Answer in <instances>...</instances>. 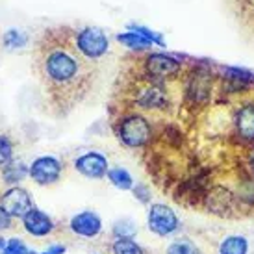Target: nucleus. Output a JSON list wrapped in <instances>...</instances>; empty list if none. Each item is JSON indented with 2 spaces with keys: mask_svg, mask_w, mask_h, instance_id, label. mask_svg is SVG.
<instances>
[{
  "mask_svg": "<svg viewBox=\"0 0 254 254\" xmlns=\"http://www.w3.org/2000/svg\"><path fill=\"white\" fill-rule=\"evenodd\" d=\"M0 254H30V249L22 243V240L11 238V240H7L6 247L0 251Z\"/></svg>",
  "mask_w": 254,
  "mask_h": 254,
  "instance_id": "5701e85b",
  "label": "nucleus"
},
{
  "mask_svg": "<svg viewBox=\"0 0 254 254\" xmlns=\"http://www.w3.org/2000/svg\"><path fill=\"white\" fill-rule=\"evenodd\" d=\"M69 228L80 238L91 240V238H97L102 232V219L91 210H85V212L72 215L71 221H69Z\"/></svg>",
  "mask_w": 254,
  "mask_h": 254,
  "instance_id": "9d476101",
  "label": "nucleus"
},
{
  "mask_svg": "<svg viewBox=\"0 0 254 254\" xmlns=\"http://www.w3.org/2000/svg\"><path fill=\"white\" fill-rule=\"evenodd\" d=\"M132 191H134V197L137 198L139 202H143V204H148V202H150V193H148L147 186L137 184V186H134V188H132Z\"/></svg>",
  "mask_w": 254,
  "mask_h": 254,
  "instance_id": "393cba45",
  "label": "nucleus"
},
{
  "mask_svg": "<svg viewBox=\"0 0 254 254\" xmlns=\"http://www.w3.org/2000/svg\"><path fill=\"white\" fill-rule=\"evenodd\" d=\"M30 254H41V253H36V251H30Z\"/></svg>",
  "mask_w": 254,
  "mask_h": 254,
  "instance_id": "c756f323",
  "label": "nucleus"
},
{
  "mask_svg": "<svg viewBox=\"0 0 254 254\" xmlns=\"http://www.w3.org/2000/svg\"><path fill=\"white\" fill-rule=\"evenodd\" d=\"M6 243H7V240H4V238L0 236V251H2V249L6 247Z\"/></svg>",
  "mask_w": 254,
  "mask_h": 254,
  "instance_id": "c85d7f7f",
  "label": "nucleus"
},
{
  "mask_svg": "<svg viewBox=\"0 0 254 254\" xmlns=\"http://www.w3.org/2000/svg\"><path fill=\"white\" fill-rule=\"evenodd\" d=\"M117 41L123 43L125 47L128 49H148V47H152V43L148 41L147 37H143L141 34H137V32H127V34H119L117 36Z\"/></svg>",
  "mask_w": 254,
  "mask_h": 254,
  "instance_id": "aec40b11",
  "label": "nucleus"
},
{
  "mask_svg": "<svg viewBox=\"0 0 254 254\" xmlns=\"http://www.w3.org/2000/svg\"><path fill=\"white\" fill-rule=\"evenodd\" d=\"M36 71L52 104L69 112L91 91L97 71L93 62L82 56L76 37L69 30H52L39 43Z\"/></svg>",
  "mask_w": 254,
  "mask_h": 254,
  "instance_id": "f257e3e1",
  "label": "nucleus"
},
{
  "mask_svg": "<svg viewBox=\"0 0 254 254\" xmlns=\"http://www.w3.org/2000/svg\"><path fill=\"white\" fill-rule=\"evenodd\" d=\"M106 177L121 191H130L134 188V178H132V175L127 169H123V167H112V169L108 171Z\"/></svg>",
  "mask_w": 254,
  "mask_h": 254,
  "instance_id": "dca6fc26",
  "label": "nucleus"
},
{
  "mask_svg": "<svg viewBox=\"0 0 254 254\" xmlns=\"http://www.w3.org/2000/svg\"><path fill=\"white\" fill-rule=\"evenodd\" d=\"M165 254H200V249L190 238H178L167 247Z\"/></svg>",
  "mask_w": 254,
  "mask_h": 254,
  "instance_id": "6ab92c4d",
  "label": "nucleus"
},
{
  "mask_svg": "<svg viewBox=\"0 0 254 254\" xmlns=\"http://www.w3.org/2000/svg\"><path fill=\"white\" fill-rule=\"evenodd\" d=\"M180 69H182L180 62L167 54H150L145 60V71H147L148 78L154 82L175 78L180 72Z\"/></svg>",
  "mask_w": 254,
  "mask_h": 254,
  "instance_id": "423d86ee",
  "label": "nucleus"
},
{
  "mask_svg": "<svg viewBox=\"0 0 254 254\" xmlns=\"http://www.w3.org/2000/svg\"><path fill=\"white\" fill-rule=\"evenodd\" d=\"M11 221H13V217L6 212L2 206H0V232L9 230V228H11Z\"/></svg>",
  "mask_w": 254,
  "mask_h": 254,
  "instance_id": "a878e982",
  "label": "nucleus"
},
{
  "mask_svg": "<svg viewBox=\"0 0 254 254\" xmlns=\"http://www.w3.org/2000/svg\"><path fill=\"white\" fill-rule=\"evenodd\" d=\"M13 154V145L6 135H0V169H4L7 163L11 162Z\"/></svg>",
  "mask_w": 254,
  "mask_h": 254,
  "instance_id": "4be33fe9",
  "label": "nucleus"
},
{
  "mask_svg": "<svg viewBox=\"0 0 254 254\" xmlns=\"http://www.w3.org/2000/svg\"><path fill=\"white\" fill-rule=\"evenodd\" d=\"M236 132L241 139L254 141V102H247L236 113Z\"/></svg>",
  "mask_w": 254,
  "mask_h": 254,
  "instance_id": "4468645a",
  "label": "nucleus"
},
{
  "mask_svg": "<svg viewBox=\"0 0 254 254\" xmlns=\"http://www.w3.org/2000/svg\"><path fill=\"white\" fill-rule=\"evenodd\" d=\"M28 175V167L24 165L22 162H9L2 169V177L6 178L7 184H17L24 180V177Z\"/></svg>",
  "mask_w": 254,
  "mask_h": 254,
  "instance_id": "a211bd4d",
  "label": "nucleus"
},
{
  "mask_svg": "<svg viewBox=\"0 0 254 254\" xmlns=\"http://www.w3.org/2000/svg\"><path fill=\"white\" fill-rule=\"evenodd\" d=\"M76 47L82 52V56L95 62L106 54L110 43H108L104 32H100L99 28H84L82 32H78Z\"/></svg>",
  "mask_w": 254,
  "mask_h": 254,
  "instance_id": "20e7f679",
  "label": "nucleus"
},
{
  "mask_svg": "<svg viewBox=\"0 0 254 254\" xmlns=\"http://www.w3.org/2000/svg\"><path fill=\"white\" fill-rule=\"evenodd\" d=\"M150 125L141 115H128L117 127V137L130 148H139L150 141Z\"/></svg>",
  "mask_w": 254,
  "mask_h": 254,
  "instance_id": "f03ea898",
  "label": "nucleus"
},
{
  "mask_svg": "<svg viewBox=\"0 0 254 254\" xmlns=\"http://www.w3.org/2000/svg\"><path fill=\"white\" fill-rule=\"evenodd\" d=\"M112 254H145V251L132 238H113Z\"/></svg>",
  "mask_w": 254,
  "mask_h": 254,
  "instance_id": "f3484780",
  "label": "nucleus"
},
{
  "mask_svg": "<svg viewBox=\"0 0 254 254\" xmlns=\"http://www.w3.org/2000/svg\"><path fill=\"white\" fill-rule=\"evenodd\" d=\"M236 202H238L236 195L223 186H215L204 195V204L208 212L215 213V215H230Z\"/></svg>",
  "mask_w": 254,
  "mask_h": 254,
  "instance_id": "1a4fd4ad",
  "label": "nucleus"
},
{
  "mask_svg": "<svg viewBox=\"0 0 254 254\" xmlns=\"http://www.w3.org/2000/svg\"><path fill=\"white\" fill-rule=\"evenodd\" d=\"M135 104L143 110H163L169 104V100H167L163 87L156 84H148L139 89L137 97H135Z\"/></svg>",
  "mask_w": 254,
  "mask_h": 254,
  "instance_id": "ddd939ff",
  "label": "nucleus"
},
{
  "mask_svg": "<svg viewBox=\"0 0 254 254\" xmlns=\"http://www.w3.org/2000/svg\"><path fill=\"white\" fill-rule=\"evenodd\" d=\"M253 2H254V0H253Z\"/></svg>",
  "mask_w": 254,
  "mask_h": 254,
  "instance_id": "7c9ffc66",
  "label": "nucleus"
},
{
  "mask_svg": "<svg viewBox=\"0 0 254 254\" xmlns=\"http://www.w3.org/2000/svg\"><path fill=\"white\" fill-rule=\"evenodd\" d=\"M147 226L148 230L160 238H167L173 236L175 232H178L180 228V219L175 213V210H171L169 206L154 202L148 206L147 213Z\"/></svg>",
  "mask_w": 254,
  "mask_h": 254,
  "instance_id": "7ed1b4c3",
  "label": "nucleus"
},
{
  "mask_svg": "<svg viewBox=\"0 0 254 254\" xmlns=\"http://www.w3.org/2000/svg\"><path fill=\"white\" fill-rule=\"evenodd\" d=\"M64 253H65V245H52V247H49L41 254H64Z\"/></svg>",
  "mask_w": 254,
  "mask_h": 254,
  "instance_id": "bb28decb",
  "label": "nucleus"
},
{
  "mask_svg": "<svg viewBox=\"0 0 254 254\" xmlns=\"http://www.w3.org/2000/svg\"><path fill=\"white\" fill-rule=\"evenodd\" d=\"M212 93V74L206 71H197L191 74L188 87H186V95L193 104H202L208 100Z\"/></svg>",
  "mask_w": 254,
  "mask_h": 254,
  "instance_id": "f8f14e48",
  "label": "nucleus"
},
{
  "mask_svg": "<svg viewBox=\"0 0 254 254\" xmlns=\"http://www.w3.org/2000/svg\"><path fill=\"white\" fill-rule=\"evenodd\" d=\"M74 167L80 175H84L85 178H93V180H100L108 175V160L106 156H102L100 152H85L80 158L74 160Z\"/></svg>",
  "mask_w": 254,
  "mask_h": 254,
  "instance_id": "6e6552de",
  "label": "nucleus"
},
{
  "mask_svg": "<svg viewBox=\"0 0 254 254\" xmlns=\"http://www.w3.org/2000/svg\"><path fill=\"white\" fill-rule=\"evenodd\" d=\"M62 162L54 156H39L28 167V177L39 186L56 184L62 177Z\"/></svg>",
  "mask_w": 254,
  "mask_h": 254,
  "instance_id": "39448f33",
  "label": "nucleus"
},
{
  "mask_svg": "<svg viewBox=\"0 0 254 254\" xmlns=\"http://www.w3.org/2000/svg\"><path fill=\"white\" fill-rule=\"evenodd\" d=\"M251 171H253V175H254V150L251 152Z\"/></svg>",
  "mask_w": 254,
  "mask_h": 254,
  "instance_id": "cd10ccee",
  "label": "nucleus"
},
{
  "mask_svg": "<svg viewBox=\"0 0 254 254\" xmlns=\"http://www.w3.org/2000/svg\"><path fill=\"white\" fill-rule=\"evenodd\" d=\"M135 232H137V226L130 219H121L112 228L113 238H134Z\"/></svg>",
  "mask_w": 254,
  "mask_h": 254,
  "instance_id": "412c9836",
  "label": "nucleus"
},
{
  "mask_svg": "<svg viewBox=\"0 0 254 254\" xmlns=\"http://www.w3.org/2000/svg\"><path fill=\"white\" fill-rule=\"evenodd\" d=\"M4 43L9 49H17V47H24L26 45V36L22 32H17V30H9L6 36H4Z\"/></svg>",
  "mask_w": 254,
  "mask_h": 254,
  "instance_id": "b1692460",
  "label": "nucleus"
},
{
  "mask_svg": "<svg viewBox=\"0 0 254 254\" xmlns=\"http://www.w3.org/2000/svg\"><path fill=\"white\" fill-rule=\"evenodd\" d=\"M217 254H249V240L240 234H230L219 243Z\"/></svg>",
  "mask_w": 254,
  "mask_h": 254,
  "instance_id": "2eb2a0df",
  "label": "nucleus"
},
{
  "mask_svg": "<svg viewBox=\"0 0 254 254\" xmlns=\"http://www.w3.org/2000/svg\"><path fill=\"white\" fill-rule=\"evenodd\" d=\"M22 226L24 230L30 234V236H36V238H47L54 232V221L50 215H47L45 212L37 210V208H32L24 217H22Z\"/></svg>",
  "mask_w": 254,
  "mask_h": 254,
  "instance_id": "9b49d317",
  "label": "nucleus"
},
{
  "mask_svg": "<svg viewBox=\"0 0 254 254\" xmlns=\"http://www.w3.org/2000/svg\"><path fill=\"white\" fill-rule=\"evenodd\" d=\"M0 206H2L13 219H22L32 208H34V202H32V197H30L28 191L13 186V188H9L6 193H2Z\"/></svg>",
  "mask_w": 254,
  "mask_h": 254,
  "instance_id": "0eeeda50",
  "label": "nucleus"
}]
</instances>
